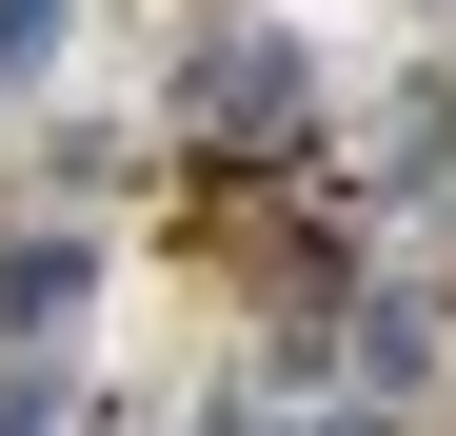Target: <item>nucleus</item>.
Listing matches in <instances>:
<instances>
[{"mask_svg":"<svg viewBox=\"0 0 456 436\" xmlns=\"http://www.w3.org/2000/svg\"><path fill=\"white\" fill-rule=\"evenodd\" d=\"M179 119H199V139H278V119H297V40H218Z\"/></svg>","mask_w":456,"mask_h":436,"instance_id":"obj_1","label":"nucleus"},{"mask_svg":"<svg viewBox=\"0 0 456 436\" xmlns=\"http://www.w3.org/2000/svg\"><path fill=\"white\" fill-rule=\"evenodd\" d=\"M80 278H100L80 238H20V258H0V337H60V318H80Z\"/></svg>","mask_w":456,"mask_h":436,"instance_id":"obj_2","label":"nucleus"},{"mask_svg":"<svg viewBox=\"0 0 456 436\" xmlns=\"http://www.w3.org/2000/svg\"><path fill=\"white\" fill-rule=\"evenodd\" d=\"M40 40H60V0H0V60H40Z\"/></svg>","mask_w":456,"mask_h":436,"instance_id":"obj_3","label":"nucleus"}]
</instances>
